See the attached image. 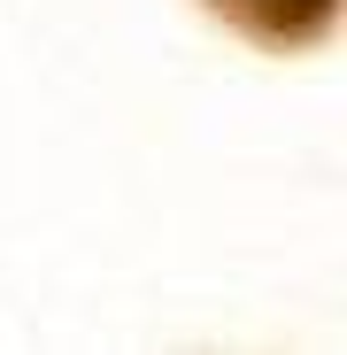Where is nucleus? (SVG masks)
I'll use <instances>...</instances> for the list:
<instances>
[{
	"label": "nucleus",
	"mask_w": 347,
	"mask_h": 355,
	"mask_svg": "<svg viewBox=\"0 0 347 355\" xmlns=\"http://www.w3.org/2000/svg\"><path fill=\"white\" fill-rule=\"evenodd\" d=\"M216 16L263 46H317L339 16V0H216Z\"/></svg>",
	"instance_id": "f257e3e1"
}]
</instances>
